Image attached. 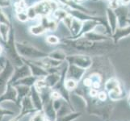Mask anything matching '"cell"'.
Listing matches in <instances>:
<instances>
[{
    "label": "cell",
    "mask_w": 130,
    "mask_h": 121,
    "mask_svg": "<svg viewBox=\"0 0 130 121\" xmlns=\"http://www.w3.org/2000/svg\"><path fill=\"white\" fill-rule=\"evenodd\" d=\"M130 36V25L125 27V28H118L116 30L115 33L111 36V39L115 44H117L120 40L124 38H126Z\"/></svg>",
    "instance_id": "ac0fdd59"
},
{
    "label": "cell",
    "mask_w": 130,
    "mask_h": 121,
    "mask_svg": "<svg viewBox=\"0 0 130 121\" xmlns=\"http://www.w3.org/2000/svg\"><path fill=\"white\" fill-rule=\"evenodd\" d=\"M44 121H51L50 119H47V118H45V119H44Z\"/></svg>",
    "instance_id": "bcb514c9"
},
{
    "label": "cell",
    "mask_w": 130,
    "mask_h": 121,
    "mask_svg": "<svg viewBox=\"0 0 130 121\" xmlns=\"http://www.w3.org/2000/svg\"><path fill=\"white\" fill-rule=\"evenodd\" d=\"M82 116V112L80 111H73L70 114L57 117L56 121H74Z\"/></svg>",
    "instance_id": "83f0119b"
},
{
    "label": "cell",
    "mask_w": 130,
    "mask_h": 121,
    "mask_svg": "<svg viewBox=\"0 0 130 121\" xmlns=\"http://www.w3.org/2000/svg\"><path fill=\"white\" fill-rule=\"evenodd\" d=\"M73 19H74V17L71 15H67L65 19L62 20V23H63L65 24V26L67 28H68V30L70 29V26H71V24H72V21H73Z\"/></svg>",
    "instance_id": "74e56055"
},
{
    "label": "cell",
    "mask_w": 130,
    "mask_h": 121,
    "mask_svg": "<svg viewBox=\"0 0 130 121\" xmlns=\"http://www.w3.org/2000/svg\"><path fill=\"white\" fill-rule=\"evenodd\" d=\"M68 15H69V13L67 11L66 8H63L60 7L59 8H57L55 11H53L52 16H53V19L55 20L58 23V22H62V20H63Z\"/></svg>",
    "instance_id": "4316f807"
},
{
    "label": "cell",
    "mask_w": 130,
    "mask_h": 121,
    "mask_svg": "<svg viewBox=\"0 0 130 121\" xmlns=\"http://www.w3.org/2000/svg\"><path fill=\"white\" fill-rule=\"evenodd\" d=\"M14 72L15 66L11 63L10 61L6 59L5 65L0 71V95L6 91L9 81L11 80Z\"/></svg>",
    "instance_id": "8992f818"
},
{
    "label": "cell",
    "mask_w": 130,
    "mask_h": 121,
    "mask_svg": "<svg viewBox=\"0 0 130 121\" xmlns=\"http://www.w3.org/2000/svg\"><path fill=\"white\" fill-rule=\"evenodd\" d=\"M66 73V78H70L76 81L77 82H80L84 78L85 74L87 73V70H84L76 65L68 64Z\"/></svg>",
    "instance_id": "ba28073f"
},
{
    "label": "cell",
    "mask_w": 130,
    "mask_h": 121,
    "mask_svg": "<svg viewBox=\"0 0 130 121\" xmlns=\"http://www.w3.org/2000/svg\"><path fill=\"white\" fill-rule=\"evenodd\" d=\"M48 57L53 60L59 61L61 62H65L66 60L67 55L62 49H55L51 53H48Z\"/></svg>",
    "instance_id": "484cf974"
},
{
    "label": "cell",
    "mask_w": 130,
    "mask_h": 121,
    "mask_svg": "<svg viewBox=\"0 0 130 121\" xmlns=\"http://www.w3.org/2000/svg\"><path fill=\"white\" fill-rule=\"evenodd\" d=\"M16 91H17V105L20 106L21 101L23 100L26 96L30 95L31 93V87H26V86H22V85H18V86L15 87Z\"/></svg>",
    "instance_id": "7402d4cb"
},
{
    "label": "cell",
    "mask_w": 130,
    "mask_h": 121,
    "mask_svg": "<svg viewBox=\"0 0 130 121\" xmlns=\"http://www.w3.org/2000/svg\"><path fill=\"white\" fill-rule=\"evenodd\" d=\"M38 79H39V78L34 77V76H32V75H30V76H28V77L24 78L19 80L15 84H13L12 86L15 87V86H18V85H22V86H26V87H32L35 86V84H36V82H37V81Z\"/></svg>",
    "instance_id": "cb8c5ba5"
},
{
    "label": "cell",
    "mask_w": 130,
    "mask_h": 121,
    "mask_svg": "<svg viewBox=\"0 0 130 121\" xmlns=\"http://www.w3.org/2000/svg\"><path fill=\"white\" fill-rule=\"evenodd\" d=\"M6 115H14V112H13L12 111H10V110L0 108V120H1L3 116Z\"/></svg>",
    "instance_id": "60d3db41"
},
{
    "label": "cell",
    "mask_w": 130,
    "mask_h": 121,
    "mask_svg": "<svg viewBox=\"0 0 130 121\" xmlns=\"http://www.w3.org/2000/svg\"><path fill=\"white\" fill-rule=\"evenodd\" d=\"M4 44V52L6 53V58L11 61V63L15 67H20L24 65L23 58L19 54L16 48V41L15 39V31L14 28L11 25L10 33L8 36V39Z\"/></svg>",
    "instance_id": "3957f363"
},
{
    "label": "cell",
    "mask_w": 130,
    "mask_h": 121,
    "mask_svg": "<svg viewBox=\"0 0 130 121\" xmlns=\"http://www.w3.org/2000/svg\"><path fill=\"white\" fill-rule=\"evenodd\" d=\"M83 27V22L80 21L79 20L76 19V18H74L72 24H71V26L69 29L70 32V37L71 39H74L78 36V34L81 32Z\"/></svg>",
    "instance_id": "44dd1931"
},
{
    "label": "cell",
    "mask_w": 130,
    "mask_h": 121,
    "mask_svg": "<svg viewBox=\"0 0 130 121\" xmlns=\"http://www.w3.org/2000/svg\"><path fill=\"white\" fill-rule=\"evenodd\" d=\"M66 61L68 64L76 65L84 70H90L93 65V59L86 54H74L67 56Z\"/></svg>",
    "instance_id": "5b68a950"
},
{
    "label": "cell",
    "mask_w": 130,
    "mask_h": 121,
    "mask_svg": "<svg viewBox=\"0 0 130 121\" xmlns=\"http://www.w3.org/2000/svg\"><path fill=\"white\" fill-rule=\"evenodd\" d=\"M107 95H108V98L111 101L117 102L118 100L122 99V98L124 97V90H123L122 87L120 86L116 89H115L114 91L107 93Z\"/></svg>",
    "instance_id": "d4e9b609"
},
{
    "label": "cell",
    "mask_w": 130,
    "mask_h": 121,
    "mask_svg": "<svg viewBox=\"0 0 130 121\" xmlns=\"http://www.w3.org/2000/svg\"><path fill=\"white\" fill-rule=\"evenodd\" d=\"M76 2H78V3H80V2H83V1H84V0H75Z\"/></svg>",
    "instance_id": "f6af8a7d"
},
{
    "label": "cell",
    "mask_w": 130,
    "mask_h": 121,
    "mask_svg": "<svg viewBox=\"0 0 130 121\" xmlns=\"http://www.w3.org/2000/svg\"><path fill=\"white\" fill-rule=\"evenodd\" d=\"M91 1H94V2H96V1H98V0H91Z\"/></svg>",
    "instance_id": "7dc6e473"
},
{
    "label": "cell",
    "mask_w": 130,
    "mask_h": 121,
    "mask_svg": "<svg viewBox=\"0 0 130 121\" xmlns=\"http://www.w3.org/2000/svg\"><path fill=\"white\" fill-rule=\"evenodd\" d=\"M128 103L130 104V92H129L128 95Z\"/></svg>",
    "instance_id": "ee69618b"
},
{
    "label": "cell",
    "mask_w": 130,
    "mask_h": 121,
    "mask_svg": "<svg viewBox=\"0 0 130 121\" xmlns=\"http://www.w3.org/2000/svg\"><path fill=\"white\" fill-rule=\"evenodd\" d=\"M30 97L32 102L33 103V106L35 107V109L37 111H43V101L42 98L41 96L40 92L36 89L35 87H31V93H30Z\"/></svg>",
    "instance_id": "5bb4252c"
},
{
    "label": "cell",
    "mask_w": 130,
    "mask_h": 121,
    "mask_svg": "<svg viewBox=\"0 0 130 121\" xmlns=\"http://www.w3.org/2000/svg\"><path fill=\"white\" fill-rule=\"evenodd\" d=\"M46 32H47V30L44 28L41 24L32 25V26H31L29 28V32L32 36H35V37L41 36L44 33H45Z\"/></svg>",
    "instance_id": "f1b7e54d"
},
{
    "label": "cell",
    "mask_w": 130,
    "mask_h": 121,
    "mask_svg": "<svg viewBox=\"0 0 130 121\" xmlns=\"http://www.w3.org/2000/svg\"><path fill=\"white\" fill-rule=\"evenodd\" d=\"M45 118L46 117L43 111H37L36 113H34V115L30 119V121H44Z\"/></svg>",
    "instance_id": "d590c367"
},
{
    "label": "cell",
    "mask_w": 130,
    "mask_h": 121,
    "mask_svg": "<svg viewBox=\"0 0 130 121\" xmlns=\"http://www.w3.org/2000/svg\"><path fill=\"white\" fill-rule=\"evenodd\" d=\"M107 98H108V95H107V93L104 91V90L99 91L97 98L100 101H101V102H105V101H107Z\"/></svg>",
    "instance_id": "8d00e7d4"
},
{
    "label": "cell",
    "mask_w": 130,
    "mask_h": 121,
    "mask_svg": "<svg viewBox=\"0 0 130 121\" xmlns=\"http://www.w3.org/2000/svg\"><path fill=\"white\" fill-rule=\"evenodd\" d=\"M40 22V24L47 30V32H54L57 28V22L53 18H49V16L41 17Z\"/></svg>",
    "instance_id": "ffe728a7"
},
{
    "label": "cell",
    "mask_w": 130,
    "mask_h": 121,
    "mask_svg": "<svg viewBox=\"0 0 130 121\" xmlns=\"http://www.w3.org/2000/svg\"><path fill=\"white\" fill-rule=\"evenodd\" d=\"M61 42L66 44L73 48L77 49L78 51L86 52V53H105L111 50L115 44L111 43L112 41L107 42H94L89 40L84 37H80L78 39L66 38L61 40Z\"/></svg>",
    "instance_id": "6da1fadb"
},
{
    "label": "cell",
    "mask_w": 130,
    "mask_h": 121,
    "mask_svg": "<svg viewBox=\"0 0 130 121\" xmlns=\"http://www.w3.org/2000/svg\"><path fill=\"white\" fill-rule=\"evenodd\" d=\"M65 86L66 88L71 93L74 92L77 87H78V82H77L76 81L70 79V78H66L65 80Z\"/></svg>",
    "instance_id": "4dcf8cb0"
},
{
    "label": "cell",
    "mask_w": 130,
    "mask_h": 121,
    "mask_svg": "<svg viewBox=\"0 0 130 121\" xmlns=\"http://www.w3.org/2000/svg\"><path fill=\"white\" fill-rule=\"evenodd\" d=\"M43 112L45 115V117L51 121H56L57 115V111L55 110L54 107H53V100L51 99L44 104L43 107Z\"/></svg>",
    "instance_id": "e0dca14e"
},
{
    "label": "cell",
    "mask_w": 130,
    "mask_h": 121,
    "mask_svg": "<svg viewBox=\"0 0 130 121\" xmlns=\"http://www.w3.org/2000/svg\"><path fill=\"white\" fill-rule=\"evenodd\" d=\"M3 51H4L3 46V45H1V44H0V57H1V55H2V53H3Z\"/></svg>",
    "instance_id": "7bdbcfd3"
},
{
    "label": "cell",
    "mask_w": 130,
    "mask_h": 121,
    "mask_svg": "<svg viewBox=\"0 0 130 121\" xmlns=\"http://www.w3.org/2000/svg\"><path fill=\"white\" fill-rule=\"evenodd\" d=\"M61 77V74L59 71H58V72L48 74L47 76H45V77L44 78L46 87L49 89H53L57 86V84L59 82Z\"/></svg>",
    "instance_id": "d6986e66"
},
{
    "label": "cell",
    "mask_w": 130,
    "mask_h": 121,
    "mask_svg": "<svg viewBox=\"0 0 130 121\" xmlns=\"http://www.w3.org/2000/svg\"><path fill=\"white\" fill-rule=\"evenodd\" d=\"M13 3L12 0H0V8H6L11 6Z\"/></svg>",
    "instance_id": "f35d334b"
},
{
    "label": "cell",
    "mask_w": 130,
    "mask_h": 121,
    "mask_svg": "<svg viewBox=\"0 0 130 121\" xmlns=\"http://www.w3.org/2000/svg\"><path fill=\"white\" fill-rule=\"evenodd\" d=\"M0 24H4L7 25H11V22L9 16L3 11V9L0 8Z\"/></svg>",
    "instance_id": "836d02e7"
},
{
    "label": "cell",
    "mask_w": 130,
    "mask_h": 121,
    "mask_svg": "<svg viewBox=\"0 0 130 121\" xmlns=\"http://www.w3.org/2000/svg\"><path fill=\"white\" fill-rule=\"evenodd\" d=\"M100 25H102V24L100 23V22L95 21V20H87V21L83 22V27H82L81 32H80V33L78 34V37L76 38H74V39H78V38H80V37H83V36L86 35L87 33L93 32V31H95L97 28V27H99Z\"/></svg>",
    "instance_id": "9a60e30c"
},
{
    "label": "cell",
    "mask_w": 130,
    "mask_h": 121,
    "mask_svg": "<svg viewBox=\"0 0 130 121\" xmlns=\"http://www.w3.org/2000/svg\"><path fill=\"white\" fill-rule=\"evenodd\" d=\"M116 15L117 16L118 28H125L130 25V18L128 15V9L126 6L120 5L119 7L115 9Z\"/></svg>",
    "instance_id": "52a82bcc"
},
{
    "label": "cell",
    "mask_w": 130,
    "mask_h": 121,
    "mask_svg": "<svg viewBox=\"0 0 130 121\" xmlns=\"http://www.w3.org/2000/svg\"><path fill=\"white\" fill-rule=\"evenodd\" d=\"M20 107L21 108L20 114H21L24 117L26 115H28L30 113L37 112V111H36L35 107L33 106V103L32 102V99H31L30 95L26 96L24 98H23V100L21 101L20 104Z\"/></svg>",
    "instance_id": "8fae6325"
},
{
    "label": "cell",
    "mask_w": 130,
    "mask_h": 121,
    "mask_svg": "<svg viewBox=\"0 0 130 121\" xmlns=\"http://www.w3.org/2000/svg\"><path fill=\"white\" fill-rule=\"evenodd\" d=\"M15 17L20 22H22V23H26V22H28L29 20V18H28V15H27L26 11L15 13Z\"/></svg>",
    "instance_id": "e575fe53"
},
{
    "label": "cell",
    "mask_w": 130,
    "mask_h": 121,
    "mask_svg": "<svg viewBox=\"0 0 130 121\" xmlns=\"http://www.w3.org/2000/svg\"><path fill=\"white\" fill-rule=\"evenodd\" d=\"M83 99L86 102L87 111L90 115L98 116L105 121L110 119V116L111 115L114 108V102H101L97 98H91L88 94L85 95Z\"/></svg>",
    "instance_id": "7a4b0ae2"
},
{
    "label": "cell",
    "mask_w": 130,
    "mask_h": 121,
    "mask_svg": "<svg viewBox=\"0 0 130 121\" xmlns=\"http://www.w3.org/2000/svg\"><path fill=\"white\" fill-rule=\"evenodd\" d=\"M6 57H0V67H2V69L5 65V62H6Z\"/></svg>",
    "instance_id": "b9f144b4"
},
{
    "label": "cell",
    "mask_w": 130,
    "mask_h": 121,
    "mask_svg": "<svg viewBox=\"0 0 130 121\" xmlns=\"http://www.w3.org/2000/svg\"><path fill=\"white\" fill-rule=\"evenodd\" d=\"M83 37L86 38L89 40H91L94 42H107V41H112L111 36H107L101 32H98L97 31H93V32H88L84 35ZM113 42V41H112Z\"/></svg>",
    "instance_id": "4fadbf2b"
},
{
    "label": "cell",
    "mask_w": 130,
    "mask_h": 121,
    "mask_svg": "<svg viewBox=\"0 0 130 121\" xmlns=\"http://www.w3.org/2000/svg\"><path fill=\"white\" fill-rule=\"evenodd\" d=\"M30 75H32L30 69L28 66V65H26L25 63L24 65H22L20 67H15V72L13 74L11 80L9 81L8 85H11L12 86L13 84H15L19 80L28 77V76H30Z\"/></svg>",
    "instance_id": "9c48e42d"
},
{
    "label": "cell",
    "mask_w": 130,
    "mask_h": 121,
    "mask_svg": "<svg viewBox=\"0 0 130 121\" xmlns=\"http://www.w3.org/2000/svg\"><path fill=\"white\" fill-rule=\"evenodd\" d=\"M26 12H27V15H28V18H29V20H34L37 19V18H38V15H37V11H36L35 7L33 5L28 7V9H27Z\"/></svg>",
    "instance_id": "1f68e13d"
},
{
    "label": "cell",
    "mask_w": 130,
    "mask_h": 121,
    "mask_svg": "<svg viewBox=\"0 0 130 121\" xmlns=\"http://www.w3.org/2000/svg\"><path fill=\"white\" fill-rule=\"evenodd\" d=\"M106 14H107V22L108 24L109 29L111 31V36H112L116 30L118 28V20H117V16L116 15L115 10L111 9L110 7L107 8L106 10Z\"/></svg>",
    "instance_id": "7c38bea8"
},
{
    "label": "cell",
    "mask_w": 130,
    "mask_h": 121,
    "mask_svg": "<svg viewBox=\"0 0 130 121\" xmlns=\"http://www.w3.org/2000/svg\"><path fill=\"white\" fill-rule=\"evenodd\" d=\"M23 61L26 65H28V66L30 69L31 74H32V75L34 76V77L41 78H44L45 76L48 74V72L46 69L43 68L42 66L39 65L37 64H35L32 61L24 59V58H23Z\"/></svg>",
    "instance_id": "30bf717a"
},
{
    "label": "cell",
    "mask_w": 130,
    "mask_h": 121,
    "mask_svg": "<svg viewBox=\"0 0 130 121\" xmlns=\"http://www.w3.org/2000/svg\"><path fill=\"white\" fill-rule=\"evenodd\" d=\"M120 86H121V84H120V82L117 78L116 77H111L104 82V90L107 93H109Z\"/></svg>",
    "instance_id": "603a6c76"
},
{
    "label": "cell",
    "mask_w": 130,
    "mask_h": 121,
    "mask_svg": "<svg viewBox=\"0 0 130 121\" xmlns=\"http://www.w3.org/2000/svg\"><path fill=\"white\" fill-rule=\"evenodd\" d=\"M106 121H111V120H110V119H108V120H106Z\"/></svg>",
    "instance_id": "c3c4849f"
},
{
    "label": "cell",
    "mask_w": 130,
    "mask_h": 121,
    "mask_svg": "<svg viewBox=\"0 0 130 121\" xmlns=\"http://www.w3.org/2000/svg\"><path fill=\"white\" fill-rule=\"evenodd\" d=\"M120 3H121L120 0H110L109 7L111 8V9H113V10H115V9H116V8L120 6Z\"/></svg>",
    "instance_id": "ab89813d"
},
{
    "label": "cell",
    "mask_w": 130,
    "mask_h": 121,
    "mask_svg": "<svg viewBox=\"0 0 130 121\" xmlns=\"http://www.w3.org/2000/svg\"><path fill=\"white\" fill-rule=\"evenodd\" d=\"M16 48L19 54L22 58L27 60H41L48 57V53H45L42 50L28 43H23L16 41Z\"/></svg>",
    "instance_id": "277c9868"
},
{
    "label": "cell",
    "mask_w": 130,
    "mask_h": 121,
    "mask_svg": "<svg viewBox=\"0 0 130 121\" xmlns=\"http://www.w3.org/2000/svg\"><path fill=\"white\" fill-rule=\"evenodd\" d=\"M45 41L48 44H52V45H56V44H59L61 42V40L58 38L57 36L54 35H48L45 38Z\"/></svg>",
    "instance_id": "d6a6232c"
},
{
    "label": "cell",
    "mask_w": 130,
    "mask_h": 121,
    "mask_svg": "<svg viewBox=\"0 0 130 121\" xmlns=\"http://www.w3.org/2000/svg\"><path fill=\"white\" fill-rule=\"evenodd\" d=\"M17 91L15 87L11 85H8L6 91L2 95H0V103L4 101H12L15 103H17Z\"/></svg>",
    "instance_id": "2e32d148"
},
{
    "label": "cell",
    "mask_w": 130,
    "mask_h": 121,
    "mask_svg": "<svg viewBox=\"0 0 130 121\" xmlns=\"http://www.w3.org/2000/svg\"><path fill=\"white\" fill-rule=\"evenodd\" d=\"M11 25L0 24V38H1L3 42H6L7 40Z\"/></svg>",
    "instance_id": "f546056e"
}]
</instances>
